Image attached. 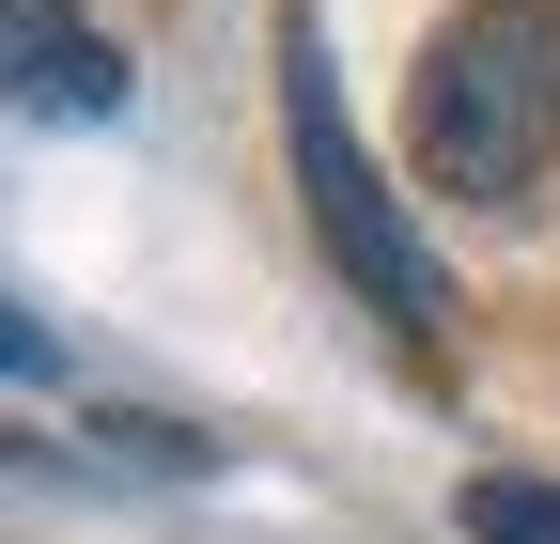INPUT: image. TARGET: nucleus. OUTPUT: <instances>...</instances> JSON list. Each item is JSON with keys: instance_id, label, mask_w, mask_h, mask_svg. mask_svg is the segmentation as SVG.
I'll use <instances>...</instances> for the list:
<instances>
[{"instance_id": "obj_3", "label": "nucleus", "mask_w": 560, "mask_h": 544, "mask_svg": "<svg viewBox=\"0 0 560 544\" xmlns=\"http://www.w3.org/2000/svg\"><path fill=\"white\" fill-rule=\"evenodd\" d=\"M0 32H16V109L32 125H109L125 109V47L79 0H0Z\"/></svg>"}, {"instance_id": "obj_1", "label": "nucleus", "mask_w": 560, "mask_h": 544, "mask_svg": "<svg viewBox=\"0 0 560 544\" xmlns=\"http://www.w3.org/2000/svg\"><path fill=\"white\" fill-rule=\"evenodd\" d=\"M420 187L452 202H514L560 156V0H467V16L420 47Z\"/></svg>"}, {"instance_id": "obj_4", "label": "nucleus", "mask_w": 560, "mask_h": 544, "mask_svg": "<svg viewBox=\"0 0 560 544\" xmlns=\"http://www.w3.org/2000/svg\"><path fill=\"white\" fill-rule=\"evenodd\" d=\"M467 544H560V483H452Z\"/></svg>"}, {"instance_id": "obj_2", "label": "nucleus", "mask_w": 560, "mask_h": 544, "mask_svg": "<svg viewBox=\"0 0 560 544\" xmlns=\"http://www.w3.org/2000/svg\"><path fill=\"white\" fill-rule=\"evenodd\" d=\"M280 141H296V202H312L327 264L420 343V327L452 311V296H436V249H420V218L374 187V156H359V125H342V79H327V32H312V16H280Z\"/></svg>"}]
</instances>
